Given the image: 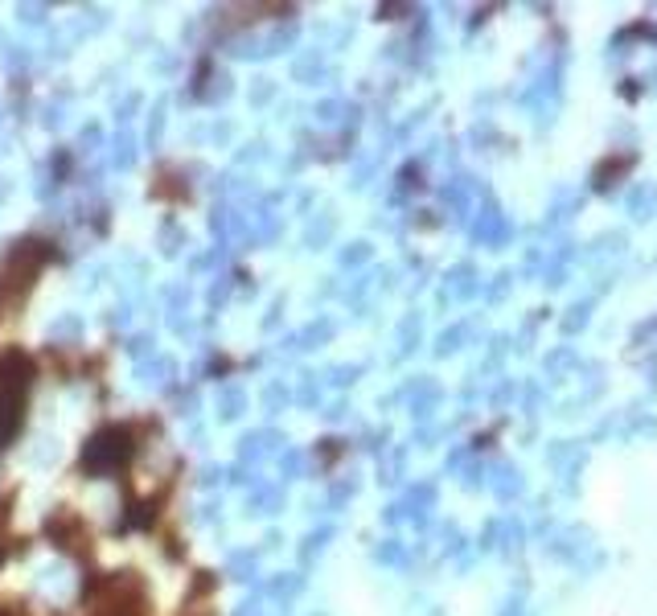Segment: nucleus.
Masks as SVG:
<instances>
[{
	"label": "nucleus",
	"mask_w": 657,
	"mask_h": 616,
	"mask_svg": "<svg viewBox=\"0 0 657 616\" xmlns=\"http://www.w3.org/2000/svg\"><path fill=\"white\" fill-rule=\"evenodd\" d=\"M131 456V432L128 427H103L91 444L82 448V468L91 473H112Z\"/></svg>",
	"instance_id": "nucleus-1"
}]
</instances>
